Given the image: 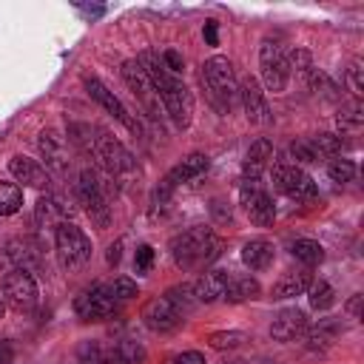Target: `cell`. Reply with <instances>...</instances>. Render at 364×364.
<instances>
[{
	"mask_svg": "<svg viewBox=\"0 0 364 364\" xmlns=\"http://www.w3.org/2000/svg\"><path fill=\"white\" fill-rule=\"evenodd\" d=\"M9 256L11 259H17V267H23V270H37L43 262H40V247L31 242V239H14L11 245H9Z\"/></svg>",
	"mask_w": 364,
	"mask_h": 364,
	"instance_id": "cell-26",
	"label": "cell"
},
{
	"mask_svg": "<svg viewBox=\"0 0 364 364\" xmlns=\"http://www.w3.org/2000/svg\"><path fill=\"white\" fill-rule=\"evenodd\" d=\"M270 179H273V188L279 193H284L287 199H293V202H313L318 196V188H316L313 176L307 171H301L299 165L279 162V165H273Z\"/></svg>",
	"mask_w": 364,
	"mask_h": 364,
	"instance_id": "cell-9",
	"label": "cell"
},
{
	"mask_svg": "<svg viewBox=\"0 0 364 364\" xmlns=\"http://www.w3.org/2000/svg\"><path fill=\"white\" fill-rule=\"evenodd\" d=\"M228 364H245V361H228Z\"/></svg>",
	"mask_w": 364,
	"mask_h": 364,
	"instance_id": "cell-51",
	"label": "cell"
},
{
	"mask_svg": "<svg viewBox=\"0 0 364 364\" xmlns=\"http://www.w3.org/2000/svg\"><path fill=\"white\" fill-rule=\"evenodd\" d=\"M239 202H242V208H245V213L250 216L253 225H259V228H270L273 225L276 205H273V196L259 182H242Z\"/></svg>",
	"mask_w": 364,
	"mask_h": 364,
	"instance_id": "cell-11",
	"label": "cell"
},
{
	"mask_svg": "<svg viewBox=\"0 0 364 364\" xmlns=\"http://www.w3.org/2000/svg\"><path fill=\"white\" fill-rule=\"evenodd\" d=\"M273 162V142L259 136L256 142H250V148L245 151V159H242V176L245 182H259L262 173L270 168Z\"/></svg>",
	"mask_w": 364,
	"mask_h": 364,
	"instance_id": "cell-20",
	"label": "cell"
},
{
	"mask_svg": "<svg viewBox=\"0 0 364 364\" xmlns=\"http://www.w3.org/2000/svg\"><path fill=\"white\" fill-rule=\"evenodd\" d=\"M0 296L6 301V307L17 310V313H28L37 307V299H40V290H37V282L28 270L23 267H14L3 276V284H0Z\"/></svg>",
	"mask_w": 364,
	"mask_h": 364,
	"instance_id": "cell-10",
	"label": "cell"
},
{
	"mask_svg": "<svg viewBox=\"0 0 364 364\" xmlns=\"http://www.w3.org/2000/svg\"><path fill=\"white\" fill-rule=\"evenodd\" d=\"M71 213H74L71 202L63 193H51V191H46L34 205V222L40 228H57L60 222H68Z\"/></svg>",
	"mask_w": 364,
	"mask_h": 364,
	"instance_id": "cell-18",
	"label": "cell"
},
{
	"mask_svg": "<svg viewBox=\"0 0 364 364\" xmlns=\"http://www.w3.org/2000/svg\"><path fill=\"white\" fill-rule=\"evenodd\" d=\"M37 148H40V154H43V159H46V171H48V176H65L68 173V148H65V139L57 134V131H51V128H46L43 134H40V139H37Z\"/></svg>",
	"mask_w": 364,
	"mask_h": 364,
	"instance_id": "cell-15",
	"label": "cell"
},
{
	"mask_svg": "<svg viewBox=\"0 0 364 364\" xmlns=\"http://www.w3.org/2000/svg\"><path fill=\"white\" fill-rule=\"evenodd\" d=\"M85 88H88L91 100H97V105H100V108H105L117 122H122V125H125L128 131H134V134L139 131V122L131 117V111L122 105V100H119V97H117V94H114V91H111L100 77H88V80H85Z\"/></svg>",
	"mask_w": 364,
	"mask_h": 364,
	"instance_id": "cell-13",
	"label": "cell"
},
{
	"mask_svg": "<svg viewBox=\"0 0 364 364\" xmlns=\"http://www.w3.org/2000/svg\"><path fill=\"white\" fill-rule=\"evenodd\" d=\"M119 256H122V239H119V242H114V245L108 247V256H105V259H108V264H111V267H117V264H119Z\"/></svg>",
	"mask_w": 364,
	"mask_h": 364,
	"instance_id": "cell-48",
	"label": "cell"
},
{
	"mask_svg": "<svg viewBox=\"0 0 364 364\" xmlns=\"http://www.w3.org/2000/svg\"><path fill=\"white\" fill-rule=\"evenodd\" d=\"M74 310H77V316L85 318V321L108 318V316H114V310H117V299H114L111 287L94 284V287L82 290V293L74 299Z\"/></svg>",
	"mask_w": 364,
	"mask_h": 364,
	"instance_id": "cell-12",
	"label": "cell"
},
{
	"mask_svg": "<svg viewBox=\"0 0 364 364\" xmlns=\"http://www.w3.org/2000/svg\"><path fill=\"white\" fill-rule=\"evenodd\" d=\"M228 279H230V276H228L225 270H205V273L193 282V296H196V301H205V304L219 301V299L225 296Z\"/></svg>",
	"mask_w": 364,
	"mask_h": 364,
	"instance_id": "cell-23",
	"label": "cell"
},
{
	"mask_svg": "<svg viewBox=\"0 0 364 364\" xmlns=\"http://www.w3.org/2000/svg\"><path fill=\"white\" fill-rule=\"evenodd\" d=\"M273 259H276V250L267 239H250L242 245V262L250 270H267L273 264Z\"/></svg>",
	"mask_w": 364,
	"mask_h": 364,
	"instance_id": "cell-24",
	"label": "cell"
},
{
	"mask_svg": "<svg viewBox=\"0 0 364 364\" xmlns=\"http://www.w3.org/2000/svg\"><path fill=\"white\" fill-rule=\"evenodd\" d=\"M202 85L208 88L210 102L219 111H230V105L239 100V80L233 71V63L222 54H213L202 63Z\"/></svg>",
	"mask_w": 364,
	"mask_h": 364,
	"instance_id": "cell-3",
	"label": "cell"
},
{
	"mask_svg": "<svg viewBox=\"0 0 364 364\" xmlns=\"http://www.w3.org/2000/svg\"><path fill=\"white\" fill-rule=\"evenodd\" d=\"M202 37L208 40V46H219V28H216V23H213V20H208V23H205Z\"/></svg>",
	"mask_w": 364,
	"mask_h": 364,
	"instance_id": "cell-47",
	"label": "cell"
},
{
	"mask_svg": "<svg viewBox=\"0 0 364 364\" xmlns=\"http://www.w3.org/2000/svg\"><path fill=\"white\" fill-rule=\"evenodd\" d=\"M327 176H330L333 182H353V179H355V162H353V159H344V156L330 159Z\"/></svg>",
	"mask_w": 364,
	"mask_h": 364,
	"instance_id": "cell-36",
	"label": "cell"
},
{
	"mask_svg": "<svg viewBox=\"0 0 364 364\" xmlns=\"http://www.w3.org/2000/svg\"><path fill=\"white\" fill-rule=\"evenodd\" d=\"M159 57H162V63H165V68H168L171 74H176V77L182 74V68H185V57H182L176 48H165Z\"/></svg>",
	"mask_w": 364,
	"mask_h": 364,
	"instance_id": "cell-42",
	"label": "cell"
},
{
	"mask_svg": "<svg viewBox=\"0 0 364 364\" xmlns=\"http://www.w3.org/2000/svg\"><path fill=\"white\" fill-rule=\"evenodd\" d=\"M77 199L80 205H85V213L91 216V222L97 228H108L111 222V199L102 188V179L94 168H82L80 179H77Z\"/></svg>",
	"mask_w": 364,
	"mask_h": 364,
	"instance_id": "cell-7",
	"label": "cell"
},
{
	"mask_svg": "<svg viewBox=\"0 0 364 364\" xmlns=\"http://www.w3.org/2000/svg\"><path fill=\"white\" fill-rule=\"evenodd\" d=\"M114 355H117L119 364H145V358H148L145 347H142L136 338H122V341H117Z\"/></svg>",
	"mask_w": 364,
	"mask_h": 364,
	"instance_id": "cell-32",
	"label": "cell"
},
{
	"mask_svg": "<svg viewBox=\"0 0 364 364\" xmlns=\"http://www.w3.org/2000/svg\"><path fill=\"white\" fill-rule=\"evenodd\" d=\"M310 282H313L310 267H296V270H287V273H284V276H282V279L273 284L270 296H273L276 301L304 296V293H307V287H310Z\"/></svg>",
	"mask_w": 364,
	"mask_h": 364,
	"instance_id": "cell-22",
	"label": "cell"
},
{
	"mask_svg": "<svg viewBox=\"0 0 364 364\" xmlns=\"http://www.w3.org/2000/svg\"><path fill=\"white\" fill-rule=\"evenodd\" d=\"M171 364H208V361H205V355L199 350H185V353L173 355Z\"/></svg>",
	"mask_w": 364,
	"mask_h": 364,
	"instance_id": "cell-43",
	"label": "cell"
},
{
	"mask_svg": "<svg viewBox=\"0 0 364 364\" xmlns=\"http://www.w3.org/2000/svg\"><path fill=\"white\" fill-rule=\"evenodd\" d=\"M111 293H114L117 301H128V299H134V296L139 293V287H136L134 279H128V276H117L114 284H111Z\"/></svg>",
	"mask_w": 364,
	"mask_h": 364,
	"instance_id": "cell-39",
	"label": "cell"
},
{
	"mask_svg": "<svg viewBox=\"0 0 364 364\" xmlns=\"http://www.w3.org/2000/svg\"><path fill=\"white\" fill-rule=\"evenodd\" d=\"M307 301H310L313 310L324 313V310H330V307L336 304V293H333V287H330L324 279H318V282H310V287H307Z\"/></svg>",
	"mask_w": 364,
	"mask_h": 364,
	"instance_id": "cell-31",
	"label": "cell"
},
{
	"mask_svg": "<svg viewBox=\"0 0 364 364\" xmlns=\"http://www.w3.org/2000/svg\"><path fill=\"white\" fill-rule=\"evenodd\" d=\"M136 60H139L142 71L148 74V80H151V85H154L159 102H162V111L173 119L176 128H188L191 119H193V94L188 91V85H185L176 74H171V71L165 68L159 51L142 48Z\"/></svg>",
	"mask_w": 364,
	"mask_h": 364,
	"instance_id": "cell-1",
	"label": "cell"
},
{
	"mask_svg": "<svg viewBox=\"0 0 364 364\" xmlns=\"http://www.w3.org/2000/svg\"><path fill=\"white\" fill-rule=\"evenodd\" d=\"M290 253L296 262H301L304 267H313L318 262H324V247L316 242V239H296L290 245Z\"/></svg>",
	"mask_w": 364,
	"mask_h": 364,
	"instance_id": "cell-28",
	"label": "cell"
},
{
	"mask_svg": "<svg viewBox=\"0 0 364 364\" xmlns=\"http://www.w3.org/2000/svg\"><path fill=\"white\" fill-rule=\"evenodd\" d=\"M313 68H316V65H313L307 48H293V51H290V77L299 74L301 80H307V74H310Z\"/></svg>",
	"mask_w": 364,
	"mask_h": 364,
	"instance_id": "cell-37",
	"label": "cell"
},
{
	"mask_svg": "<svg viewBox=\"0 0 364 364\" xmlns=\"http://www.w3.org/2000/svg\"><path fill=\"white\" fill-rule=\"evenodd\" d=\"M361 301H364L361 293H353V296L347 299L344 307H347V316H350V318H361Z\"/></svg>",
	"mask_w": 364,
	"mask_h": 364,
	"instance_id": "cell-45",
	"label": "cell"
},
{
	"mask_svg": "<svg viewBox=\"0 0 364 364\" xmlns=\"http://www.w3.org/2000/svg\"><path fill=\"white\" fill-rule=\"evenodd\" d=\"M336 122H338V128H341V131H358V128H361V122H364V114H361L358 100H353L350 105H341V111H338Z\"/></svg>",
	"mask_w": 364,
	"mask_h": 364,
	"instance_id": "cell-35",
	"label": "cell"
},
{
	"mask_svg": "<svg viewBox=\"0 0 364 364\" xmlns=\"http://www.w3.org/2000/svg\"><path fill=\"white\" fill-rule=\"evenodd\" d=\"M259 74L267 91L282 94L290 82V51L284 48L282 40L264 37L259 46Z\"/></svg>",
	"mask_w": 364,
	"mask_h": 364,
	"instance_id": "cell-5",
	"label": "cell"
},
{
	"mask_svg": "<svg viewBox=\"0 0 364 364\" xmlns=\"http://www.w3.org/2000/svg\"><path fill=\"white\" fill-rule=\"evenodd\" d=\"M310 145L316 148L318 159H338V156H341V148H344L341 136H338V134H330V131L310 136Z\"/></svg>",
	"mask_w": 364,
	"mask_h": 364,
	"instance_id": "cell-30",
	"label": "cell"
},
{
	"mask_svg": "<svg viewBox=\"0 0 364 364\" xmlns=\"http://www.w3.org/2000/svg\"><path fill=\"white\" fill-rule=\"evenodd\" d=\"M210 168V159H208V154H199V151H193V154H188L185 159H179L165 176H162V182H168L173 191L179 188V185H185V182H193V179H199L205 171Z\"/></svg>",
	"mask_w": 364,
	"mask_h": 364,
	"instance_id": "cell-21",
	"label": "cell"
},
{
	"mask_svg": "<svg viewBox=\"0 0 364 364\" xmlns=\"http://www.w3.org/2000/svg\"><path fill=\"white\" fill-rule=\"evenodd\" d=\"M239 102H242L245 117H247L250 125H270L273 114H270L267 97H264L262 85H259L253 77H247V80L239 82Z\"/></svg>",
	"mask_w": 364,
	"mask_h": 364,
	"instance_id": "cell-14",
	"label": "cell"
},
{
	"mask_svg": "<svg viewBox=\"0 0 364 364\" xmlns=\"http://www.w3.org/2000/svg\"><path fill=\"white\" fill-rule=\"evenodd\" d=\"M210 213L216 216V222H230V208H225V202H222V199H213Z\"/></svg>",
	"mask_w": 364,
	"mask_h": 364,
	"instance_id": "cell-46",
	"label": "cell"
},
{
	"mask_svg": "<svg viewBox=\"0 0 364 364\" xmlns=\"http://www.w3.org/2000/svg\"><path fill=\"white\" fill-rule=\"evenodd\" d=\"M245 341H247V336H245L242 330H216V333L208 336V347H213V350H219V353H225V350H239Z\"/></svg>",
	"mask_w": 364,
	"mask_h": 364,
	"instance_id": "cell-34",
	"label": "cell"
},
{
	"mask_svg": "<svg viewBox=\"0 0 364 364\" xmlns=\"http://www.w3.org/2000/svg\"><path fill=\"white\" fill-rule=\"evenodd\" d=\"M119 74H122V82H125V85L131 88V94L136 97V102L142 105V111L148 114V119L159 122V128H162V117H165V111H162V102H159V97H156V91H154L148 74L142 71L139 60H136V57L125 60L122 68H119Z\"/></svg>",
	"mask_w": 364,
	"mask_h": 364,
	"instance_id": "cell-8",
	"label": "cell"
},
{
	"mask_svg": "<svg viewBox=\"0 0 364 364\" xmlns=\"http://www.w3.org/2000/svg\"><path fill=\"white\" fill-rule=\"evenodd\" d=\"M267 364H279V361H267Z\"/></svg>",
	"mask_w": 364,
	"mask_h": 364,
	"instance_id": "cell-52",
	"label": "cell"
},
{
	"mask_svg": "<svg viewBox=\"0 0 364 364\" xmlns=\"http://www.w3.org/2000/svg\"><path fill=\"white\" fill-rule=\"evenodd\" d=\"M142 321L151 333H173L185 318L159 296V299H151L145 307H142Z\"/></svg>",
	"mask_w": 364,
	"mask_h": 364,
	"instance_id": "cell-19",
	"label": "cell"
},
{
	"mask_svg": "<svg viewBox=\"0 0 364 364\" xmlns=\"http://www.w3.org/2000/svg\"><path fill=\"white\" fill-rule=\"evenodd\" d=\"M9 173L23 185V188H34V191H48V185H51V176H48V171L37 162V159H31V156H23V154H14L11 159H9Z\"/></svg>",
	"mask_w": 364,
	"mask_h": 364,
	"instance_id": "cell-17",
	"label": "cell"
},
{
	"mask_svg": "<svg viewBox=\"0 0 364 364\" xmlns=\"http://www.w3.org/2000/svg\"><path fill=\"white\" fill-rule=\"evenodd\" d=\"M54 253L63 270H80L91 259V239L74 222H60L54 228Z\"/></svg>",
	"mask_w": 364,
	"mask_h": 364,
	"instance_id": "cell-6",
	"label": "cell"
},
{
	"mask_svg": "<svg viewBox=\"0 0 364 364\" xmlns=\"http://www.w3.org/2000/svg\"><path fill=\"white\" fill-rule=\"evenodd\" d=\"M307 327H310V321H307V313H304V310H299V307H284V310H279V313L273 316L270 336H273V341L287 344V341L301 338V336L307 333Z\"/></svg>",
	"mask_w": 364,
	"mask_h": 364,
	"instance_id": "cell-16",
	"label": "cell"
},
{
	"mask_svg": "<svg viewBox=\"0 0 364 364\" xmlns=\"http://www.w3.org/2000/svg\"><path fill=\"white\" fill-rule=\"evenodd\" d=\"M23 208V188L17 182H0V216H11Z\"/></svg>",
	"mask_w": 364,
	"mask_h": 364,
	"instance_id": "cell-33",
	"label": "cell"
},
{
	"mask_svg": "<svg viewBox=\"0 0 364 364\" xmlns=\"http://www.w3.org/2000/svg\"><path fill=\"white\" fill-rule=\"evenodd\" d=\"M11 358H14L11 344L9 341H0V364H11Z\"/></svg>",
	"mask_w": 364,
	"mask_h": 364,
	"instance_id": "cell-49",
	"label": "cell"
},
{
	"mask_svg": "<svg viewBox=\"0 0 364 364\" xmlns=\"http://www.w3.org/2000/svg\"><path fill=\"white\" fill-rule=\"evenodd\" d=\"M350 85H353V94H355V97L364 91V77H361V63H358V60L350 65Z\"/></svg>",
	"mask_w": 364,
	"mask_h": 364,
	"instance_id": "cell-44",
	"label": "cell"
},
{
	"mask_svg": "<svg viewBox=\"0 0 364 364\" xmlns=\"http://www.w3.org/2000/svg\"><path fill=\"white\" fill-rule=\"evenodd\" d=\"M91 154H94V159L100 162L102 173L111 176L117 185H119V182H128V179L136 173V159L131 156V151H128L117 136H111V134L102 131V128L94 131V148H91Z\"/></svg>",
	"mask_w": 364,
	"mask_h": 364,
	"instance_id": "cell-4",
	"label": "cell"
},
{
	"mask_svg": "<svg viewBox=\"0 0 364 364\" xmlns=\"http://www.w3.org/2000/svg\"><path fill=\"white\" fill-rule=\"evenodd\" d=\"M179 316H185V313H191V307L196 304V296H193V284H173V287H168L165 290V296H162Z\"/></svg>",
	"mask_w": 364,
	"mask_h": 364,
	"instance_id": "cell-29",
	"label": "cell"
},
{
	"mask_svg": "<svg viewBox=\"0 0 364 364\" xmlns=\"http://www.w3.org/2000/svg\"><path fill=\"white\" fill-rule=\"evenodd\" d=\"M259 293H262L259 282H256L253 276L242 273V276H230V279H228V287H225V296H222V299H225L228 304H242V301L259 299Z\"/></svg>",
	"mask_w": 364,
	"mask_h": 364,
	"instance_id": "cell-25",
	"label": "cell"
},
{
	"mask_svg": "<svg viewBox=\"0 0 364 364\" xmlns=\"http://www.w3.org/2000/svg\"><path fill=\"white\" fill-rule=\"evenodd\" d=\"M171 196H173V188H171L168 182H162V179H159V182L154 185V191H151V216L162 213V210L168 208Z\"/></svg>",
	"mask_w": 364,
	"mask_h": 364,
	"instance_id": "cell-38",
	"label": "cell"
},
{
	"mask_svg": "<svg viewBox=\"0 0 364 364\" xmlns=\"http://www.w3.org/2000/svg\"><path fill=\"white\" fill-rule=\"evenodd\" d=\"M171 256H173L176 267L199 270V267H205L222 256V239L210 228L196 225V228H188L171 239Z\"/></svg>",
	"mask_w": 364,
	"mask_h": 364,
	"instance_id": "cell-2",
	"label": "cell"
},
{
	"mask_svg": "<svg viewBox=\"0 0 364 364\" xmlns=\"http://www.w3.org/2000/svg\"><path fill=\"white\" fill-rule=\"evenodd\" d=\"M290 154H293L296 162H304V165L318 162V154H316V148L310 145V139H296V142L290 145Z\"/></svg>",
	"mask_w": 364,
	"mask_h": 364,
	"instance_id": "cell-40",
	"label": "cell"
},
{
	"mask_svg": "<svg viewBox=\"0 0 364 364\" xmlns=\"http://www.w3.org/2000/svg\"><path fill=\"white\" fill-rule=\"evenodd\" d=\"M6 316V301H3V296H0V318Z\"/></svg>",
	"mask_w": 364,
	"mask_h": 364,
	"instance_id": "cell-50",
	"label": "cell"
},
{
	"mask_svg": "<svg viewBox=\"0 0 364 364\" xmlns=\"http://www.w3.org/2000/svg\"><path fill=\"white\" fill-rule=\"evenodd\" d=\"M338 333H341V324L333 316L330 318H321L313 330H307V347L310 350H327Z\"/></svg>",
	"mask_w": 364,
	"mask_h": 364,
	"instance_id": "cell-27",
	"label": "cell"
},
{
	"mask_svg": "<svg viewBox=\"0 0 364 364\" xmlns=\"http://www.w3.org/2000/svg\"><path fill=\"white\" fill-rule=\"evenodd\" d=\"M154 264V247L151 245H139L136 247V256H134V270L136 273H148Z\"/></svg>",
	"mask_w": 364,
	"mask_h": 364,
	"instance_id": "cell-41",
	"label": "cell"
}]
</instances>
